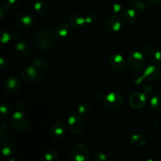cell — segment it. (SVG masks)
<instances>
[{
    "label": "cell",
    "instance_id": "31",
    "mask_svg": "<svg viewBox=\"0 0 161 161\" xmlns=\"http://www.w3.org/2000/svg\"><path fill=\"white\" fill-rule=\"evenodd\" d=\"M12 39L11 34H9L8 31H5L4 29L2 30V35H1V42L3 44H6L9 42Z\"/></svg>",
    "mask_w": 161,
    "mask_h": 161
},
{
    "label": "cell",
    "instance_id": "18",
    "mask_svg": "<svg viewBox=\"0 0 161 161\" xmlns=\"http://www.w3.org/2000/svg\"><path fill=\"white\" fill-rule=\"evenodd\" d=\"M86 25V17L80 14H73L70 17V25L75 29H80Z\"/></svg>",
    "mask_w": 161,
    "mask_h": 161
},
{
    "label": "cell",
    "instance_id": "21",
    "mask_svg": "<svg viewBox=\"0 0 161 161\" xmlns=\"http://www.w3.org/2000/svg\"><path fill=\"white\" fill-rule=\"evenodd\" d=\"M32 65L36 67L38 70L48 72L50 70V66L42 58H36L32 61Z\"/></svg>",
    "mask_w": 161,
    "mask_h": 161
},
{
    "label": "cell",
    "instance_id": "41",
    "mask_svg": "<svg viewBox=\"0 0 161 161\" xmlns=\"http://www.w3.org/2000/svg\"><path fill=\"white\" fill-rule=\"evenodd\" d=\"M5 64H6V61H5V59L3 58H0V65H1L2 69H4Z\"/></svg>",
    "mask_w": 161,
    "mask_h": 161
},
{
    "label": "cell",
    "instance_id": "15",
    "mask_svg": "<svg viewBox=\"0 0 161 161\" xmlns=\"http://www.w3.org/2000/svg\"><path fill=\"white\" fill-rule=\"evenodd\" d=\"M17 24L22 29H27L32 25L33 18L28 14L23 13L17 17Z\"/></svg>",
    "mask_w": 161,
    "mask_h": 161
},
{
    "label": "cell",
    "instance_id": "2",
    "mask_svg": "<svg viewBox=\"0 0 161 161\" xmlns=\"http://www.w3.org/2000/svg\"><path fill=\"white\" fill-rule=\"evenodd\" d=\"M10 123L12 127L17 131L25 132L28 130L30 127V119L28 116L23 111L14 112L11 115Z\"/></svg>",
    "mask_w": 161,
    "mask_h": 161
},
{
    "label": "cell",
    "instance_id": "25",
    "mask_svg": "<svg viewBox=\"0 0 161 161\" xmlns=\"http://www.w3.org/2000/svg\"><path fill=\"white\" fill-rule=\"evenodd\" d=\"M149 59L154 64H160L161 63V51L157 49L151 50L149 53Z\"/></svg>",
    "mask_w": 161,
    "mask_h": 161
},
{
    "label": "cell",
    "instance_id": "1",
    "mask_svg": "<svg viewBox=\"0 0 161 161\" xmlns=\"http://www.w3.org/2000/svg\"><path fill=\"white\" fill-rule=\"evenodd\" d=\"M57 34L54 30L49 28H40L37 30L34 35V41L36 45L44 51L53 50L57 44Z\"/></svg>",
    "mask_w": 161,
    "mask_h": 161
},
{
    "label": "cell",
    "instance_id": "12",
    "mask_svg": "<svg viewBox=\"0 0 161 161\" xmlns=\"http://www.w3.org/2000/svg\"><path fill=\"white\" fill-rule=\"evenodd\" d=\"M4 86L9 94H17L21 88V82L17 77L10 76L6 80Z\"/></svg>",
    "mask_w": 161,
    "mask_h": 161
},
{
    "label": "cell",
    "instance_id": "42",
    "mask_svg": "<svg viewBox=\"0 0 161 161\" xmlns=\"http://www.w3.org/2000/svg\"><path fill=\"white\" fill-rule=\"evenodd\" d=\"M7 161H20L19 159L15 158V157H13V158H9V160H7Z\"/></svg>",
    "mask_w": 161,
    "mask_h": 161
},
{
    "label": "cell",
    "instance_id": "36",
    "mask_svg": "<svg viewBox=\"0 0 161 161\" xmlns=\"http://www.w3.org/2000/svg\"><path fill=\"white\" fill-rule=\"evenodd\" d=\"M17 108L20 111H24L26 108V102L24 100H20L17 104Z\"/></svg>",
    "mask_w": 161,
    "mask_h": 161
},
{
    "label": "cell",
    "instance_id": "3",
    "mask_svg": "<svg viewBox=\"0 0 161 161\" xmlns=\"http://www.w3.org/2000/svg\"><path fill=\"white\" fill-rule=\"evenodd\" d=\"M127 63L130 70L138 72L142 70L146 65V57L142 52L135 51L128 55Z\"/></svg>",
    "mask_w": 161,
    "mask_h": 161
},
{
    "label": "cell",
    "instance_id": "32",
    "mask_svg": "<svg viewBox=\"0 0 161 161\" xmlns=\"http://www.w3.org/2000/svg\"><path fill=\"white\" fill-rule=\"evenodd\" d=\"M94 161H108V156L103 152H96L94 155Z\"/></svg>",
    "mask_w": 161,
    "mask_h": 161
},
{
    "label": "cell",
    "instance_id": "39",
    "mask_svg": "<svg viewBox=\"0 0 161 161\" xmlns=\"http://www.w3.org/2000/svg\"><path fill=\"white\" fill-rule=\"evenodd\" d=\"M146 2L152 6H159L161 4V0H146Z\"/></svg>",
    "mask_w": 161,
    "mask_h": 161
},
{
    "label": "cell",
    "instance_id": "19",
    "mask_svg": "<svg viewBox=\"0 0 161 161\" xmlns=\"http://www.w3.org/2000/svg\"><path fill=\"white\" fill-rule=\"evenodd\" d=\"M130 142L132 146H136V147H144L147 145L148 140L144 135L135 134L130 137Z\"/></svg>",
    "mask_w": 161,
    "mask_h": 161
},
{
    "label": "cell",
    "instance_id": "6",
    "mask_svg": "<svg viewBox=\"0 0 161 161\" xmlns=\"http://www.w3.org/2000/svg\"><path fill=\"white\" fill-rule=\"evenodd\" d=\"M90 157V149L84 143L74 145L71 150V157L73 161H86Z\"/></svg>",
    "mask_w": 161,
    "mask_h": 161
},
{
    "label": "cell",
    "instance_id": "26",
    "mask_svg": "<svg viewBox=\"0 0 161 161\" xmlns=\"http://www.w3.org/2000/svg\"><path fill=\"white\" fill-rule=\"evenodd\" d=\"M58 159V153L55 149H49L44 153L43 160L44 161H57Z\"/></svg>",
    "mask_w": 161,
    "mask_h": 161
},
{
    "label": "cell",
    "instance_id": "33",
    "mask_svg": "<svg viewBox=\"0 0 161 161\" xmlns=\"http://www.w3.org/2000/svg\"><path fill=\"white\" fill-rule=\"evenodd\" d=\"M111 12L114 16H119L122 13V6L120 4L115 3L112 6Z\"/></svg>",
    "mask_w": 161,
    "mask_h": 161
},
{
    "label": "cell",
    "instance_id": "40",
    "mask_svg": "<svg viewBox=\"0 0 161 161\" xmlns=\"http://www.w3.org/2000/svg\"><path fill=\"white\" fill-rule=\"evenodd\" d=\"M152 91H153L152 86H150V85H147V86H145V88H144V94H150Z\"/></svg>",
    "mask_w": 161,
    "mask_h": 161
},
{
    "label": "cell",
    "instance_id": "9",
    "mask_svg": "<svg viewBox=\"0 0 161 161\" xmlns=\"http://www.w3.org/2000/svg\"><path fill=\"white\" fill-rule=\"evenodd\" d=\"M108 64L111 69L116 72H122L125 69L127 63L122 55L119 53H115L109 57Z\"/></svg>",
    "mask_w": 161,
    "mask_h": 161
},
{
    "label": "cell",
    "instance_id": "16",
    "mask_svg": "<svg viewBox=\"0 0 161 161\" xmlns=\"http://www.w3.org/2000/svg\"><path fill=\"white\" fill-rule=\"evenodd\" d=\"M54 31L58 37L66 38L69 36L71 31L70 24L66 22H60L56 25L54 28Z\"/></svg>",
    "mask_w": 161,
    "mask_h": 161
},
{
    "label": "cell",
    "instance_id": "20",
    "mask_svg": "<svg viewBox=\"0 0 161 161\" xmlns=\"http://www.w3.org/2000/svg\"><path fill=\"white\" fill-rule=\"evenodd\" d=\"M16 51L20 55V56H28L31 54V50L29 46L25 42H19L15 46Z\"/></svg>",
    "mask_w": 161,
    "mask_h": 161
},
{
    "label": "cell",
    "instance_id": "5",
    "mask_svg": "<svg viewBox=\"0 0 161 161\" xmlns=\"http://www.w3.org/2000/svg\"><path fill=\"white\" fill-rule=\"evenodd\" d=\"M68 127L73 135H80L85 129V122L80 114H72L68 118Z\"/></svg>",
    "mask_w": 161,
    "mask_h": 161
},
{
    "label": "cell",
    "instance_id": "13",
    "mask_svg": "<svg viewBox=\"0 0 161 161\" xmlns=\"http://www.w3.org/2000/svg\"><path fill=\"white\" fill-rule=\"evenodd\" d=\"M65 133V126L61 121L55 122L50 128V135L53 139H61Z\"/></svg>",
    "mask_w": 161,
    "mask_h": 161
},
{
    "label": "cell",
    "instance_id": "22",
    "mask_svg": "<svg viewBox=\"0 0 161 161\" xmlns=\"http://www.w3.org/2000/svg\"><path fill=\"white\" fill-rule=\"evenodd\" d=\"M130 4L131 6V8L135 9L138 12L144 13L146 12L148 9L147 5L142 0H130Z\"/></svg>",
    "mask_w": 161,
    "mask_h": 161
},
{
    "label": "cell",
    "instance_id": "30",
    "mask_svg": "<svg viewBox=\"0 0 161 161\" xmlns=\"http://www.w3.org/2000/svg\"><path fill=\"white\" fill-rule=\"evenodd\" d=\"M20 1L19 0H6L5 6L8 9H14L19 6Z\"/></svg>",
    "mask_w": 161,
    "mask_h": 161
},
{
    "label": "cell",
    "instance_id": "14",
    "mask_svg": "<svg viewBox=\"0 0 161 161\" xmlns=\"http://www.w3.org/2000/svg\"><path fill=\"white\" fill-rule=\"evenodd\" d=\"M161 75V69L158 66L153 64L149 65L145 69L143 73V79H147L149 80H157Z\"/></svg>",
    "mask_w": 161,
    "mask_h": 161
},
{
    "label": "cell",
    "instance_id": "44",
    "mask_svg": "<svg viewBox=\"0 0 161 161\" xmlns=\"http://www.w3.org/2000/svg\"><path fill=\"white\" fill-rule=\"evenodd\" d=\"M66 1H71V0H66Z\"/></svg>",
    "mask_w": 161,
    "mask_h": 161
},
{
    "label": "cell",
    "instance_id": "24",
    "mask_svg": "<svg viewBox=\"0 0 161 161\" xmlns=\"http://www.w3.org/2000/svg\"><path fill=\"white\" fill-rule=\"evenodd\" d=\"M34 9L38 14L43 15V14H47L48 11V6L47 5V3H43V2H36L34 4Z\"/></svg>",
    "mask_w": 161,
    "mask_h": 161
},
{
    "label": "cell",
    "instance_id": "29",
    "mask_svg": "<svg viewBox=\"0 0 161 161\" xmlns=\"http://www.w3.org/2000/svg\"><path fill=\"white\" fill-rule=\"evenodd\" d=\"M98 20V17L95 14H90L86 17V25H95Z\"/></svg>",
    "mask_w": 161,
    "mask_h": 161
},
{
    "label": "cell",
    "instance_id": "27",
    "mask_svg": "<svg viewBox=\"0 0 161 161\" xmlns=\"http://www.w3.org/2000/svg\"><path fill=\"white\" fill-rule=\"evenodd\" d=\"M12 113V108L8 104H2L0 106V114H1L2 117H6L9 115L11 114Z\"/></svg>",
    "mask_w": 161,
    "mask_h": 161
},
{
    "label": "cell",
    "instance_id": "17",
    "mask_svg": "<svg viewBox=\"0 0 161 161\" xmlns=\"http://www.w3.org/2000/svg\"><path fill=\"white\" fill-rule=\"evenodd\" d=\"M138 12L133 8L127 9L122 14L123 21L127 24H134L138 20Z\"/></svg>",
    "mask_w": 161,
    "mask_h": 161
},
{
    "label": "cell",
    "instance_id": "34",
    "mask_svg": "<svg viewBox=\"0 0 161 161\" xmlns=\"http://www.w3.org/2000/svg\"><path fill=\"white\" fill-rule=\"evenodd\" d=\"M151 50H151V47L149 44H143V45L141 47V48H140L139 51L142 52L144 55H146V54H149Z\"/></svg>",
    "mask_w": 161,
    "mask_h": 161
},
{
    "label": "cell",
    "instance_id": "8",
    "mask_svg": "<svg viewBox=\"0 0 161 161\" xmlns=\"http://www.w3.org/2000/svg\"><path fill=\"white\" fill-rule=\"evenodd\" d=\"M17 147L15 139L11 136H6L0 142V149L4 157H10L14 153Z\"/></svg>",
    "mask_w": 161,
    "mask_h": 161
},
{
    "label": "cell",
    "instance_id": "7",
    "mask_svg": "<svg viewBox=\"0 0 161 161\" xmlns=\"http://www.w3.org/2000/svg\"><path fill=\"white\" fill-rule=\"evenodd\" d=\"M20 76L26 82H36L40 83V80L44 83V78L39 73V70L34 66H26L20 72Z\"/></svg>",
    "mask_w": 161,
    "mask_h": 161
},
{
    "label": "cell",
    "instance_id": "35",
    "mask_svg": "<svg viewBox=\"0 0 161 161\" xmlns=\"http://www.w3.org/2000/svg\"><path fill=\"white\" fill-rule=\"evenodd\" d=\"M7 130V126L3 121H0V135L3 136Z\"/></svg>",
    "mask_w": 161,
    "mask_h": 161
},
{
    "label": "cell",
    "instance_id": "11",
    "mask_svg": "<svg viewBox=\"0 0 161 161\" xmlns=\"http://www.w3.org/2000/svg\"><path fill=\"white\" fill-rule=\"evenodd\" d=\"M146 103V96L143 93L135 92L131 94L129 98V104L130 107L135 109H139L144 107Z\"/></svg>",
    "mask_w": 161,
    "mask_h": 161
},
{
    "label": "cell",
    "instance_id": "43",
    "mask_svg": "<svg viewBox=\"0 0 161 161\" xmlns=\"http://www.w3.org/2000/svg\"><path fill=\"white\" fill-rule=\"evenodd\" d=\"M146 161H157V160L153 158H149V159H147Z\"/></svg>",
    "mask_w": 161,
    "mask_h": 161
},
{
    "label": "cell",
    "instance_id": "4",
    "mask_svg": "<svg viewBox=\"0 0 161 161\" xmlns=\"http://www.w3.org/2000/svg\"><path fill=\"white\" fill-rule=\"evenodd\" d=\"M124 97L118 92H110L103 97V104L109 110H117L123 105Z\"/></svg>",
    "mask_w": 161,
    "mask_h": 161
},
{
    "label": "cell",
    "instance_id": "38",
    "mask_svg": "<svg viewBox=\"0 0 161 161\" xmlns=\"http://www.w3.org/2000/svg\"><path fill=\"white\" fill-rule=\"evenodd\" d=\"M6 9H7V8L6 7L5 5L1 4V6H0V17H1V18H3L4 16L6 15Z\"/></svg>",
    "mask_w": 161,
    "mask_h": 161
},
{
    "label": "cell",
    "instance_id": "10",
    "mask_svg": "<svg viewBox=\"0 0 161 161\" xmlns=\"http://www.w3.org/2000/svg\"><path fill=\"white\" fill-rule=\"evenodd\" d=\"M123 25V20L119 16H114L108 17L105 24V29L110 33L118 32L121 30Z\"/></svg>",
    "mask_w": 161,
    "mask_h": 161
},
{
    "label": "cell",
    "instance_id": "37",
    "mask_svg": "<svg viewBox=\"0 0 161 161\" xmlns=\"http://www.w3.org/2000/svg\"><path fill=\"white\" fill-rule=\"evenodd\" d=\"M11 36H12V39L14 40H17V39H20L21 38V33L19 31H14L11 33Z\"/></svg>",
    "mask_w": 161,
    "mask_h": 161
},
{
    "label": "cell",
    "instance_id": "23",
    "mask_svg": "<svg viewBox=\"0 0 161 161\" xmlns=\"http://www.w3.org/2000/svg\"><path fill=\"white\" fill-rule=\"evenodd\" d=\"M149 105H150L151 109L153 111H161V93L157 94L151 98Z\"/></svg>",
    "mask_w": 161,
    "mask_h": 161
},
{
    "label": "cell",
    "instance_id": "28",
    "mask_svg": "<svg viewBox=\"0 0 161 161\" xmlns=\"http://www.w3.org/2000/svg\"><path fill=\"white\" fill-rule=\"evenodd\" d=\"M90 105L86 102H82L77 106V112L80 115H85L89 113Z\"/></svg>",
    "mask_w": 161,
    "mask_h": 161
}]
</instances>
